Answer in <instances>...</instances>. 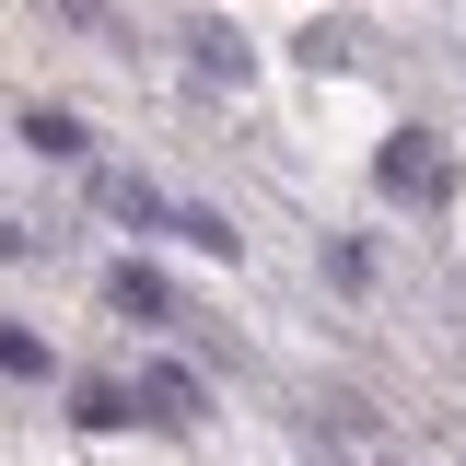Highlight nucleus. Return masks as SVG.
<instances>
[{"label": "nucleus", "mask_w": 466, "mask_h": 466, "mask_svg": "<svg viewBox=\"0 0 466 466\" xmlns=\"http://www.w3.org/2000/svg\"><path fill=\"white\" fill-rule=\"evenodd\" d=\"M373 198L385 210H455V152L431 128H385L373 140Z\"/></svg>", "instance_id": "nucleus-1"}, {"label": "nucleus", "mask_w": 466, "mask_h": 466, "mask_svg": "<svg viewBox=\"0 0 466 466\" xmlns=\"http://www.w3.org/2000/svg\"><path fill=\"white\" fill-rule=\"evenodd\" d=\"M128 385H140V420H152V431H175V443H187V431H210V373H198V361H187V350H140V361H128Z\"/></svg>", "instance_id": "nucleus-2"}, {"label": "nucleus", "mask_w": 466, "mask_h": 466, "mask_svg": "<svg viewBox=\"0 0 466 466\" xmlns=\"http://www.w3.org/2000/svg\"><path fill=\"white\" fill-rule=\"evenodd\" d=\"M175 47H187V82H198V94H233V106H245V94H257V70H268L257 35L222 24V12H187V24H175Z\"/></svg>", "instance_id": "nucleus-3"}, {"label": "nucleus", "mask_w": 466, "mask_h": 466, "mask_svg": "<svg viewBox=\"0 0 466 466\" xmlns=\"http://www.w3.org/2000/svg\"><path fill=\"white\" fill-rule=\"evenodd\" d=\"M82 175H94V210H106V222H128L140 245H152V233H175V210H187L175 187H152V175H128V164H82Z\"/></svg>", "instance_id": "nucleus-4"}, {"label": "nucleus", "mask_w": 466, "mask_h": 466, "mask_svg": "<svg viewBox=\"0 0 466 466\" xmlns=\"http://www.w3.org/2000/svg\"><path fill=\"white\" fill-rule=\"evenodd\" d=\"M106 315H128V327H198L187 291H175L152 257H116V268H106Z\"/></svg>", "instance_id": "nucleus-5"}, {"label": "nucleus", "mask_w": 466, "mask_h": 466, "mask_svg": "<svg viewBox=\"0 0 466 466\" xmlns=\"http://www.w3.org/2000/svg\"><path fill=\"white\" fill-rule=\"evenodd\" d=\"M70 431H94V443H106V431H140V385H128V373H82V385H70Z\"/></svg>", "instance_id": "nucleus-6"}, {"label": "nucleus", "mask_w": 466, "mask_h": 466, "mask_svg": "<svg viewBox=\"0 0 466 466\" xmlns=\"http://www.w3.org/2000/svg\"><path fill=\"white\" fill-rule=\"evenodd\" d=\"M12 140H24L35 164H94V128H82L70 106H24V116H12Z\"/></svg>", "instance_id": "nucleus-7"}, {"label": "nucleus", "mask_w": 466, "mask_h": 466, "mask_svg": "<svg viewBox=\"0 0 466 466\" xmlns=\"http://www.w3.org/2000/svg\"><path fill=\"white\" fill-rule=\"evenodd\" d=\"M291 70H315V82H339V70H361V24H350V12H315V24L291 35Z\"/></svg>", "instance_id": "nucleus-8"}, {"label": "nucleus", "mask_w": 466, "mask_h": 466, "mask_svg": "<svg viewBox=\"0 0 466 466\" xmlns=\"http://www.w3.org/2000/svg\"><path fill=\"white\" fill-rule=\"evenodd\" d=\"M175 245H187V257H222V268H245V222H233V210H210V198H187V210H175Z\"/></svg>", "instance_id": "nucleus-9"}, {"label": "nucleus", "mask_w": 466, "mask_h": 466, "mask_svg": "<svg viewBox=\"0 0 466 466\" xmlns=\"http://www.w3.org/2000/svg\"><path fill=\"white\" fill-rule=\"evenodd\" d=\"M0 385H58V350H47V327L0 315Z\"/></svg>", "instance_id": "nucleus-10"}, {"label": "nucleus", "mask_w": 466, "mask_h": 466, "mask_svg": "<svg viewBox=\"0 0 466 466\" xmlns=\"http://www.w3.org/2000/svg\"><path fill=\"white\" fill-rule=\"evenodd\" d=\"M315 268H327L339 291H373V245H361V233H327V245H315Z\"/></svg>", "instance_id": "nucleus-11"}, {"label": "nucleus", "mask_w": 466, "mask_h": 466, "mask_svg": "<svg viewBox=\"0 0 466 466\" xmlns=\"http://www.w3.org/2000/svg\"><path fill=\"white\" fill-rule=\"evenodd\" d=\"M58 24H70V35H116V0H47Z\"/></svg>", "instance_id": "nucleus-12"}, {"label": "nucleus", "mask_w": 466, "mask_h": 466, "mask_svg": "<svg viewBox=\"0 0 466 466\" xmlns=\"http://www.w3.org/2000/svg\"><path fill=\"white\" fill-rule=\"evenodd\" d=\"M24 257H35V233H24V222H0V268H24Z\"/></svg>", "instance_id": "nucleus-13"}, {"label": "nucleus", "mask_w": 466, "mask_h": 466, "mask_svg": "<svg viewBox=\"0 0 466 466\" xmlns=\"http://www.w3.org/2000/svg\"><path fill=\"white\" fill-rule=\"evenodd\" d=\"M361 466H408V455H385V443H373V455H361Z\"/></svg>", "instance_id": "nucleus-14"}]
</instances>
